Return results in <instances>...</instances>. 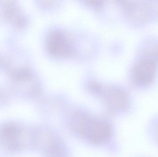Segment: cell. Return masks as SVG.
I'll return each instance as SVG.
<instances>
[{
	"mask_svg": "<svg viewBox=\"0 0 158 157\" xmlns=\"http://www.w3.org/2000/svg\"><path fill=\"white\" fill-rule=\"evenodd\" d=\"M158 69V41L147 40L139 49L131 72L132 81L139 87H145L154 81Z\"/></svg>",
	"mask_w": 158,
	"mask_h": 157,
	"instance_id": "obj_1",
	"label": "cell"
},
{
	"mask_svg": "<svg viewBox=\"0 0 158 157\" xmlns=\"http://www.w3.org/2000/svg\"><path fill=\"white\" fill-rule=\"evenodd\" d=\"M76 127L79 133L90 141L98 143L108 138L110 134V127L103 122L88 118H81Z\"/></svg>",
	"mask_w": 158,
	"mask_h": 157,
	"instance_id": "obj_2",
	"label": "cell"
},
{
	"mask_svg": "<svg viewBox=\"0 0 158 157\" xmlns=\"http://www.w3.org/2000/svg\"><path fill=\"white\" fill-rule=\"evenodd\" d=\"M150 1H134L125 5L133 22L139 25L148 22L155 15H158V3Z\"/></svg>",
	"mask_w": 158,
	"mask_h": 157,
	"instance_id": "obj_3",
	"label": "cell"
},
{
	"mask_svg": "<svg viewBox=\"0 0 158 157\" xmlns=\"http://www.w3.org/2000/svg\"><path fill=\"white\" fill-rule=\"evenodd\" d=\"M64 37L60 33H53L49 40V48L51 51L57 54H65L69 51Z\"/></svg>",
	"mask_w": 158,
	"mask_h": 157,
	"instance_id": "obj_4",
	"label": "cell"
},
{
	"mask_svg": "<svg viewBox=\"0 0 158 157\" xmlns=\"http://www.w3.org/2000/svg\"><path fill=\"white\" fill-rule=\"evenodd\" d=\"M18 128L12 124H6L1 129V134L3 137L7 139H13L19 134Z\"/></svg>",
	"mask_w": 158,
	"mask_h": 157,
	"instance_id": "obj_5",
	"label": "cell"
}]
</instances>
